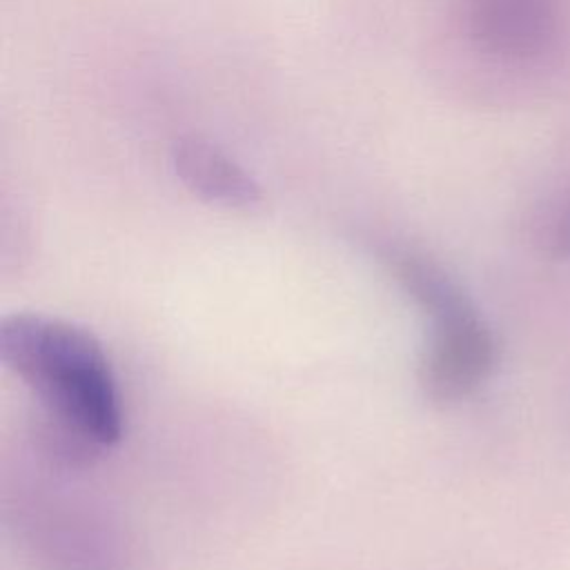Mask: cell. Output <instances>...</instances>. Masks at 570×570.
I'll list each match as a JSON object with an SVG mask.
<instances>
[{"instance_id":"cell-1","label":"cell","mask_w":570,"mask_h":570,"mask_svg":"<svg viewBox=\"0 0 570 570\" xmlns=\"http://www.w3.org/2000/svg\"><path fill=\"white\" fill-rule=\"evenodd\" d=\"M0 358L31 390L38 410L76 425L102 448L120 441L116 376L89 330L47 314H9L0 323Z\"/></svg>"},{"instance_id":"cell-2","label":"cell","mask_w":570,"mask_h":570,"mask_svg":"<svg viewBox=\"0 0 570 570\" xmlns=\"http://www.w3.org/2000/svg\"><path fill=\"white\" fill-rule=\"evenodd\" d=\"M394 281L430 318V338L419 361V387L432 403L450 405L476 392L494 372L499 345L465 292L425 254L390 249Z\"/></svg>"},{"instance_id":"cell-3","label":"cell","mask_w":570,"mask_h":570,"mask_svg":"<svg viewBox=\"0 0 570 570\" xmlns=\"http://www.w3.org/2000/svg\"><path fill=\"white\" fill-rule=\"evenodd\" d=\"M554 0H468L470 38L494 56L523 58L554 31Z\"/></svg>"},{"instance_id":"cell-4","label":"cell","mask_w":570,"mask_h":570,"mask_svg":"<svg viewBox=\"0 0 570 570\" xmlns=\"http://www.w3.org/2000/svg\"><path fill=\"white\" fill-rule=\"evenodd\" d=\"M171 167L178 180L205 203L227 209H249L263 198L258 183L209 140L196 136L176 140Z\"/></svg>"},{"instance_id":"cell-5","label":"cell","mask_w":570,"mask_h":570,"mask_svg":"<svg viewBox=\"0 0 570 570\" xmlns=\"http://www.w3.org/2000/svg\"><path fill=\"white\" fill-rule=\"evenodd\" d=\"M31 439L40 456L62 470L89 468L98 461V456L105 450L87 432L38 407L31 419Z\"/></svg>"},{"instance_id":"cell-6","label":"cell","mask_w":570,"mask_h":570,"mask_svg":"<svg viewBox=\"0 0 570 570\" xmlns=\"http://www.w3.org/2000/svg\"><path fill=\"white\" fill-rule=\"evenodd\" d=\"M550 252L557 258H570V203L563 207L550 236Z\"/></svg>"}]
</instances>
